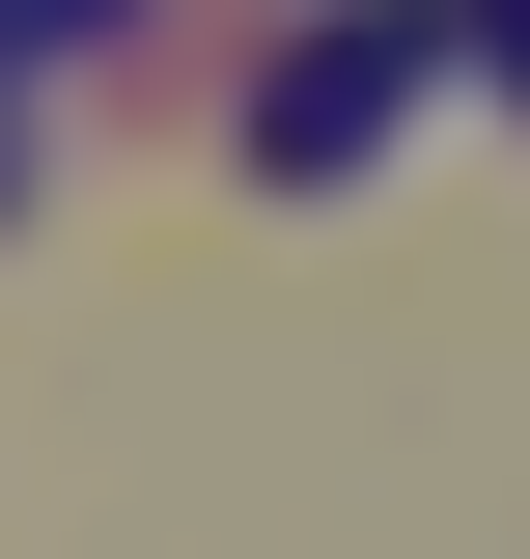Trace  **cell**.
Listing matches in <instances>:
<instances>
[{
	"label": "cell",
	"instance_id": "2",
	"mask_svg": "<svg viewBox=\"0 0 530 559\" xmlns=\"http://www.w3.org/2000/svg\"><path fill=\"white\" fill-rule=\"evenodd\" d=\"M84 28H140V0H0V57H84Z\"/></svg>",
	"mask_w": 530,
	"mask_h": 559
},
{
	"label": "cell",
	"instance_id": "1",
	"mask_svg": "<svg viewBox=\"0 0 530 559\" xmlns=\"http://www.w3.org/2000/svg\"><path fill=\"white\" fill-rule=\"evenodd\" d=\"M392 112H419V28H392V0H363V28H308V57L252 84V140H279V168H308V197H335V168H363V140H392Z\"/></svg>",
	"mask_w": 530,
	"mask_h": 559
}]
</instances>
